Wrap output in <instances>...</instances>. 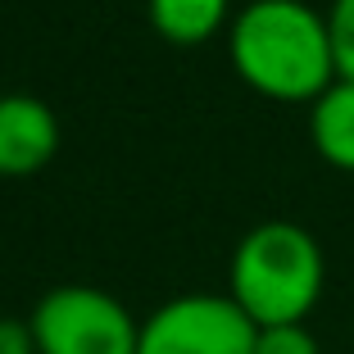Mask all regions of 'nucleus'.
Instances as JSON below:
<instances>
[{
	"instance_id": "obj_1",
	"label": "nucleus",
	"mask_w": 354,
	"mask_h": 354,
	"mask_svg": "<svg viewBox=\"0 0 354 354\" xmlns=\"http://www.w3.org/2000/svg\"><path fill=\"white\" fill-rule=\"evenodd\" d=\"M232 64L268 100H318L336 82L327 14L304 0H250L232 19Z\"/></svg>"
},
{
	"instance_id": "obj_2",
	"label": "nucleus",
	"mask_w": 354,
	"mask_h": 354,
	"mask_svg": "<svg viewBox=\"0 0 354 354\" xmlns=\"http://www.w3.org/2000/svg\"><path fill=\"white\" fill-rule=\"evenodd\" d=\"M323 245L300 223H259L241 236L227 268V295L254 327L304 323L323 295Z\"/></svg>"
},
{
	"instance_id": "obj_3",
	"label": "nucleus",
	"mask_w": 354,
	"mask_h": 354,
	"mask_svg": "<svg viewBox=\"0 0 354 354\" xmlns=\"http://www.w3.org/2000/svg\"><path fill=\"white\" fill-rule=\"evenodd\" d=\"M37 354H136L141 323L100 286H55L28 313Z\"/></svg>"
},
{
	"instance_id": "obj_4",
	"label": "nucleus",
	"mask_w": 354,
	"mask_h": 354,
	"mask_svg": "<svg viewBox=\"0 0 354 354\" xmlns=\"http://www.w3.org/2000/svg\"><path fill=\"white\" fill-rule=\"evenodd\" d=\"M259 327L232 295H177L141 323L136 354H254Z\"/></svg>"
},
{
	"instance_id": "obj_5",
	"label": "nucleus",
	"mask_w": 354,
	"mask_h": 354,
	"mask_svg": "<svg viewBox=\"0 0 354 354\" xmlns=\"http://www.w3.org/2000/svg\"><path fill=\"white\" fill-rule=\"evenodd\" d=\"M59 150V123L37 95H0V177L41 173Z\"/></svg>"
},
{
	"instance_id": "obj_6",
	"label": "nucleus",
	"mask_w": 354,
	"mask_h": 354,
	"mask_svg": "<svg viewBox=\"0 0 354 354\" xmlns=\"http://www.w3.org/2000/svg\"><path fill=\"white\" fill-rule=\"evenodd\" d=\"M309 136H313V146H318V155L332 168L354 173V82L336 77V82L313 100Z\"/></svg>"
},
{
	"instance_id": "obj_7",
	"label": "nucleus",
	"mask_w": 354,
	"mask_h": 354,
	"mask_svg": "<svg viewBox=\"0 0 354 354\" xmlns=\"http://www.w3.org/2000/svg\"><path fill=\"white\" fill-rule=\"evenodd\" d=\"M232 0H150V23L173 46H200L227 23Z\"/></svg>"
},
{
	"instance_id": "obj_8",
	"label": "nucleus",
	"mask_w": 354,
	"mask_h": 354,
	"mask_svg": "<svg viewBox=\"0 0 354 354\" xmlns=\"http://www.w3.org/2000/svg\"><path fill=\"white\" fill-rule=\"evenodd\" d=\"M327 28H332V50H336V77L354 82V0H336L327 10Z\"/></svg>"
},
{
	"instance_id": "obj_9",
	"label": "nucleus",
	"mask_w": 354,
	"mask_h": 354,
	"mask_svg": "<svg viewBox=\"0 0 354 354\" xmlns=\"http://www.w3.org/2000/svg\"><path fill=\"white\" fill-rule=\"evenodd\" d=\"M254 354H318V341L304 323H281V327H259Z\"/></svg>"
},
{
	"instance_id": "obj_10",
	"label": "nucleus",
	"mask_w": 354,
	"mask_h": 354,
	"mask_svg": "<svg viewBox=\"0 0 354 354\" xmlns=\"http://www.w3.org/2000/svg\"><path fill=\"white\" fill-rule=\"evenodd\" d=\"M0 354H37L32 327L19 318H0Z\"/></svg>"
}]
</instances>
